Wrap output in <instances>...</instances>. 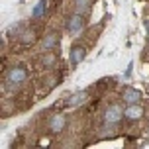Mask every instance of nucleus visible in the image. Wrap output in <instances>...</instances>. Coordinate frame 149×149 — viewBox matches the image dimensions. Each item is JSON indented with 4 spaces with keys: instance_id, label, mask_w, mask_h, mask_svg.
Returning <instances> with one entry per match:
<instances>
[{
    "instance_id": "nucleus-1",
    "label": "nucleus",
    "mask_w": 149,
    "mask_h": 149,
    "mask_svg": "<svg viewBox=\"0 0 149 149\" xmlns=\"http://www.w3.org/2000/svg\"><path fill=\"white\" fill-rule=\"evenodd\" d=\"M65 30H67L71 36H79V33L84 30V18H82L81 12L71 14V18H69L67 24H65Z\"/></svg>"
},
{
    "instance_id": "nucleus-2",
    "label": "nucleus",
    "mask_w": 149,
    "mask_h": 149,
    "mask_svg": "<svg viewBox=\"0 0 149 149\" xmlns=\"http://www.w3.org/2000/svg\"><path fill=\"white\" fill-rule=\"evenodd\" d=\"M102 118H104L106 124H118V122H122V118H124V110H122L120 104H110L104 110Z\"/></svg>"
},
{
    "instance_id": "nucleus-3",
    "label": "nucleus",
    "mask_w": 149,
    "mask_h": 149,
    "mask_svg": "<svg viewBox=\"0 0 149 149\" xmlns=\"http://www.w3.org/2000/svg\"><path fill=\"white\" fill-rule=\"evenodd\" d=\"M26 79H28V69L26 67H12L6 73V81L14 82V84H22Z\"/></svg>"
},
{
    "instance_id": "nucleus-4",
    "label": "nucleus",
    "mask_w": 149,
    "mask_h": 149,
    "mask_svg": "<svg viewBox=\"0 0 149 149\" xmlns=\"http://www.w3.org/2000/svg\"><path fill=\"white\" fill-rule=\"evenodd\" d=\"M84 59H86V47H84V45H73V47H71V53H69L71 65H73V67H79Z\"/></svg>"
},
{
    "instance_id": "nucleus-5",
    "label": "nucleus",
    "mask_w": 149,
    "mask_h": 149,
    "mask_svg": "<svg viewBox=\"0 0 149 149\" xmlns=\"http://www.w3.org/2000/svg\"><path fill=\"white\" fill-rule=\"evenodd\" d=\"M141 116H143V108L139 106V102L137 104H127L124 108V118L130 120V122H137V120H141Z\"/></svg>"
},
{
    "instance_id": "nucleus-6",
    "label": "nucleus",
    "mask_w": 149,
    "mask_h": 149,
    "mask_svg": "<svg viewBox=\"0 0 149 149\" xmlns=\"http://www.w3.org/2000/svg\"><path fill=\"white\" fill-rule=\"evenodd\" d=\"M122 100H124L126 104H137V102L141 100V92L137 88H126L122 92Z\"/></svg>"
},
{
    "instance_id": "nucleus-7",
    "label": "nucleus",
    "mask_w": 149,
    "mask_h": 149,
    "mask_svg": "<svg viewBox=\"0 0 149 149\" xmlns=\"http://www.w3.org/2000/svg\"><path fill=\"white\" fill-rule=\"evenodd\" d=\"M65 124H67V120H65V116H53L51 120H49V132L51 134H61L63 130H65Z\"/></svg>"
},
{
    "instance_id": "nucleus-8",
    "label": "nucleus",
    "mask_w": 149,
    "mask_h": 149,
    "mask_svg": "<svg viewBox=\"0 0 149 149\" xmlns=\"http://www.w3.org/2000/svg\"><path fill=\"white\" fill-rule=\"evenodd\" d=\"M55 45H59V36H57V33H47V36L41 39V49H43V51H51Z\"/></svg>"
},
{
    "instance_id": "nucleus-9",
    "label": "nucleus",
    "mask_w": 149,
    "mask_h": 149,
    "mask_svg": "<svg viewBox=\"0 0 149 149\" xmlns=\"http://www.w3.org/2000/svg\"><path fill=\"white\" fill-rule=\"evenodd\" d=\"M45 12H47V0H39L36 6H33V10H31V16L36 20H39V18L45 16Z\"/></svg>"
},
{
    "instance_id": "nucleus-10",
    "label": "nucleus",
    "mask_w": 149,
    "mask_h": 149,
    "mask_svg": "<svg viewBox=\"0 0 149 149\" xmlns=\"http://www.w3.org/2000/svg\"><path fill=\"white\" fill-rule=\"evenodd\" d=\"M88 8H90V0H74V10H77V12L84 14Z\"/></svg>"
},
{
    "instance_id": "nucleus-11",
    "label": "nucleus",
    "mask_w": 149,
    "mask_h": 149,
    "mask_svg": "<svg viewBox=\"0 0 149 149\" xmlns=\"http://www.w3.org/2000/svg\"><path fill=\"white\" fill-rule=\"evenodd\" d=\"M55 61H57V57H55L53 53H49V55H43V57H41V67L49 69V67H53V65H55Z\"/></svg>"
},
{
    "instance_id": "nucleus-12",
    "label": "nucleus",
    "mask_w": 149,
    "mask_h": 149,
    "mask_svg": "<svg viewBox=\"0 0 149 149\" xmlns=\"http://www.w3.org/2000/svg\"><path fill=\"white\" fill-rule=\"evenodd\" d=\"M22 41L24 43H31V41H33V33H31V31H24Z\"/></svg>"
},
{
    "instance_id": "nucleus-13",
    "label": "nucleus",
    "mask_w": 149,
    "mask_h": 149,
    "mask_svg": "<svg viewBox=\"0 0 149 149\" xmlns=\"http://www.w3.org/2000/svg\"><path fill=\"white\" fill-rule=\"evenodd\" d=\"M81 100H82V94H79V96H71V98L67 100V104H69V106H73V104H79Z\"/></svg>"
},
{
    "instance_id": "nucleus-14",
    "label": "nucleus",
    "mask_w": 149,
    "mask_h": 149,
    "mask_svg": "<svg viewBox=\"0 0 149 149\" xmlns=\"http://www.w3.org/2000/svg\"><path fill=\"white\" fill-rule=\"evenodd\" d=\"M132 69H134V63H130L126 69V74H124V79H130V74H132Z\"/></svg>"
},
{
    "instance_id": "nucleus-15",
    "label": "nucleus",
    "mask_w": 149,
    "mask_h": 149,
    "mask_svg": "<svg viewBox=\"0 0 149 149\" xmlns=\"http://www.w3.org/2000/svg\"><path fill=\"white\" fill-rule=\"evenodd\" d=\"M145 26H147V33H149V22H145Z\"/></svg>"
}]
</instances>
